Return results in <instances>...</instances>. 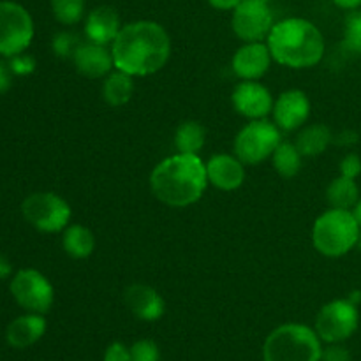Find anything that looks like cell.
I'll return each mask as SVG.
<instances>
[{"label": "cell", "instance_id": "obj_1", "mask_svg": "<svg viewBox=\"0 0 361 361\" xmlns=\"http://www.w3.org/2000/svg\"><path fill=\"white\" fill-rule=\"evenodd\" d=\"M115 67L130 76H150L168 63L171 41L155 21H133L122 27L111 44Z\"/></svg>", "mask_w": 361, "mask_h": 361}, {"label": "cell", "instance_id": "obj_2", "mask_svg": "<svg viewBox=\"0 0 361 361\" xmlns=\"http://www.w3.org/2000/svg\"><path fill=\"white\" fill-rule=\"evenodd\" d=\"M208 185L207 164L197 155L176 154L155 166L150 189L161 203L185 208L201 200Z\"/></svg>", "mask_w": 361, "mask_h": 361}, {"label": "cell", "instance_id": "obj_3", "mask_svg": "<svg viewBox=\"0 0 361 361\" xmlns=\"http://www.w3.org/2000/svg\"><path fill=\"white\" fill-rule=\"evenodd\" d=\"M271 59L293 69L314 67L324 55V39L319 28L303 18H288L271 27L267 37Z\"/></svg>", "mask_w": 361, "mask_h": 361}, {"label": "cell", "instance_id": "obj_4", "mask_svg": "<svg viewBox=\"0 0 361 361\" xmlns=\"http://www.w3.org/2000/svg\"><path fill=\"white\" fill-rule=\"evenodd\" d=\"M360 229L358 221L351 210L330 208L319 215L314 224V247L326 257L345 256L358 243Z\"/></svg>", "mask_w": 361, "mask_h": 361}, {"label": "cell", "instance_id": "obj_5", "mask_svg": "<svg viewBox=\"0 0 361 361\" xmlns=\"http://www.w3.org/2000/svg\"><path fill=\"white\" fill-rule=\"evenodd\" d=\"M321 338L305 324H282L268 335L264 361H321Z\"/></svg>", "mask_w": 361, "mask_h": 361}, {"label": "cell", "instance_id": "obj_6", "mask_svg": "<svg viewBox=\"0 0 361 361\" xmlns=\"http://www.w3.org/2000/svg\"><path fill=\"white\" fill-rule=\"evenodd\" d=\"M34 39V21L21 4L0 0V56L27 51Z\"/></svg>", "mask_w": 361, "mask_h": 361}, {"label": "cell", "instance_id": "obj_7", "mask_svg": "<svg viewBox=\"0 0 361 361\" xmlns=\"http://www.w3.org/2000/svg\"><path fill=\"white\" fill-rule=\"evenodd\" d=\"M281 130L267 118L252 120L235 137V154L243 164H259L281 145Z\"/></svg>", "mask_w": 361, "mask_h": 361}, {"label": "cell", "instance_id": "obj_8", "mask_svg": "<svg viewBox=\"0 0 361 361\" xmlns=\"http://www.w3.org/2000/svg\"><path fill=\"white\" fill-rule=\"evenodd\" d=\"M25 221L42 233H59L69 226L71 207L55 192H34L21 203Z\"/></svg>", "mask_w": 361, "mask_h": 361}, {"label": "cell", "instance_id": "obj_9", "mask_svg": "<svg viewBox=\"0 0 361 361\" xmlns=\"http://www.w3.org/2000/svg\"><path fill=\"white\" fill-rule=\"evenodd\" d=\"M9 289L18 305L32 314H46L55 300L51 282L34 268L16 271L11 279Z\"/></svg>", "mask_w": 361, "mask_h": 361}, {"label": "cell", "instance_id": "obj_10", "mask_svg": "<svg viewBox=\"0 0 361 361\" xmlns=\"http://www.w3.org/2000/svg\"><path fill=\"white\" fill-rule=\"evenodd\" d=\"M358 309L349 300H334L319 310L316 317V334L328 344H337L351 337L358 328Z\"/></svg>", "mask_w": 361, "mask_h": 361}, {"label": "cell", "instance_id": "obj_11", "mask_svg": "<svg viewBox=\"0 0 361 361\" xmlns=\"http://www.w3.org/2000/svg\"><path fill=\"white\" fill-rule=\"evenodd\" d=\"M231 25L242 41L261 42L267 39L275 25L268 0H242L233 11Z\"/></svg>", "mask_w": 361, "mask_h": 361}, {"label": "cell", "instance_id": "obj_12", "mask_svg": "<svg viewBox=\"0 0 361 361\" xmlns=\"http://www.w3.org/2000/svg\"><path fill=\"white\" fill-rule=\"evenodd\" d=\"M233 108L242 116L250 120L267 118L268 113L274 111V99L264 85L252 80H243L233 90Z\"/></svg>", "mask_w": 361, "mask_h": 361}, {"label": "cell", "instance_id": "obj_13", "mask_svg": "<svg viewBox=\"0 0 361 361\" xmlns=\"http://www.w3.org/2000/svg\"><path fill=\"white\" fill-rule=\"evenodd\" d=\"M274 118L275 126L282 130L300 129L309 120L310 101L305 92L293 90L284 92L281 97L274 102Z\"/></svg>", "mask_w": 361, "mask_h": 361}, {"label": "cell", "instance_id": "obj_14", "mask_svg": "<svg viewBox=\"0 0 361 361\" xmlns=\"http://www.w3.org/2000/svg\"><path fill=\"white\" fill-rule=\"evenodd\" d=\"M271 63V53L268 44L261 42H247L233 55V73L242 80L257 81L268 73Z\"/></svg>", "mask_w": 361, "mask_h": 361}, {"label": "cell", "instance_id": "obj_15", "mask_svg": "<svg viewBox=\"0 0 361 361\" xmlns=\"http://www.w3.org/2000/svg\"><path fill=\"white\" fill-rule=\"evenodd\" d=\"M73 62L78 73L88 80L108 76L111 73V67H115L111 51L106 46L95 44L90 41L81 42L80 48L74 53Z\"/></svg>", "mask_w": 361, "mask_h": 361}, {"label": "cell", "instance_id": "obj_16", "mask_svg": "<svg viewBox=\"0 0 361 361\" xmlns=\"http://www.w3.org/2000/svg\"><path fill=\"white\" fill-rule=\"evenodd\" d=\"M123 302L130 312L141 321H157L164 316L166 303L154 288L145 284H133L123 293Z\"/></svg>", "mask_w": 361, "mask_h": 361}, {"label": "cell", "instance_id": "obj_17", "mask_svg": "<svg viewBox=\"0 0 361 361\" xmlns=\"http://www.w3.org/2000/svg\"><path fill=\"white\" fill-rule=\"evenodd\" d=\"M208 182L221 190H235L245 180L243 162L228 154H217L207 162Z\"/></svg>", "mask_w": 361, "mask_h": 361}, {"label": "cell", "instance_id": "obj_18", "mask_svg": "<svg viewBox=\"0 0 361 361\" xmlns=\"http://www.w3.org/2000/svg\"><path fill=\"white\" fill-rule=\"evenodd\" d=\"M122 27H120V16L113 7L101 6L90 11L85 21V35L87 41L95 42V44L108 46L109 42L116 39Z\"/></svg>", "mask_w": 361, "mask_h": 361}, {"label": "cell", "instance_id": "obj_19", "mask_svg": "<svg viewBox=\"0 0 361 361\" xmlns=\"http://www.w3.org/2000/svg\"><path fill=\"white\" fill-rule=\"evenodd\" d=\"M46 331V319L42 314H32L16 317L13 323L7 326L6 338L11 348L25 349L34 345Z\"/></svg>", "mask_w": 361, "mask_h": 361}, {"label": "cell", "instance_id": "obj_20", "mask_svg": "<svg viewBox=\"0 0 361 361\" xmlns=\"http://www.w3.org/2000/svg\"><path fill=\"white\" fill-rule=\"evenodd\" d=\"M62 245L67 256L74 257V259H87L88 256H92L95 249V236L85 226H67L63 229Z\"/></svg>", "mask_w": 361, "mask_h": 361}, {"label": "cell", "instance_id": "obj_21", "mask_svg": "<svg viewBox=\"0 0 361 361\" xmlns=\"http://www.w3.org/2000/svg\"><path fill=\"white\" fill-rule=\"evenodd\" d=\"M133 95L134 81L130 74L116 71V73H109L106 76L104 83H102V97H104L106 104L120 108V106H126L133 99Z\"/></svg>", "mask_w": 361, "mask_h": 361}, {"label": "cell", "instance_id": "obj_22", "mask_svg": "<svg viewBox=\"0 0 361 361\" xmlns=\"http://www.w3.org/2000/svg\"><path fill=\"white\" fill-rule=\"evenodd\" d=\"M331 143V133L326 126L323 123H316V126H309L298 134L296 140V148L303 157H316L326 152L328 145Z\"/></svg>", "mask_w": 361, "mask_h": 361}, {"label": "cell", "instance_id": "obj_23", "mask_svg": "<svg viewBox=\"0 0 361 361\" xmlns=\"http://www.w3.org/2000/svg\"><path fill=\"white\" fill-rule=\"evenodd\" d=\"M326 200L331 208L351 210L360 201V189L355 180L341 175L328 185Z\"/></svg>", "mask_w": 361, "mask_h": 361}, {"label": "cell", "instance_id": "obj_24", "mask_svg": "<svg viewBox=\"0 0 361 361\" xmlns=\"http://www.w3.org/2000/svg\"><path fill=\"white\" fill-rule=\"evenodd\" d=\"M204 140H207V130L200 122H189L180 123L178 129L175 133V148L178 154H190L197 155L201 148L204 147Z\"/></svg>", "mask_w": 361, "mask_h": 361}, {"label": "cell", "instance_id": "obj_25", "mask_svg": "<svg viewBox=\"0 0 361 361\" xmlns=\"http://www.w3.org/2000/svg\"><path fill=\"white\" fill-rule=\"evenodd\" d=\"M302 157L300 150L296 148V145L288 143V141H282L277 148H275L274 155V168L284 178H293L300 173L302 169Z\"/></svg>", "mask_w": 361, "mask_h": 361}, {"label": "cell", "instance_id": "obj_26", "mask_svg": "<svg viewBox=\"0 0 361 361\" xmlns=\"http://www.w3.org/2000/svg\"><path fill=\"white\" fill-rule=\"evenodd\" d=\"M51 11L62 25H76L85 13V0H51Z\"/></svg>", "mask_w": 361, "mask_h": 361}, {"label": "cell", "instance_id": "obj_27", "mask_svg": "<svg viewBox=\"0 0 361 361\" xmlns=\"http://www.w3.org/2000/svg\"><path fill=\"white\" fill-rule=\"evenodd\" d=\"M344 46L349 51L361 53V11H351L345 18Z\"/></svg>", "mask_w": 361, "mask_h": 361}, {"label": "cell", "instance_id": "obj_28", "mask_svg": "<svg viewBox=\"0 0 361 361\" xmlns=\"http://www.w3.org/2000/svg\"><path fill=\"white\" fill-rule=\"evenodd\" d=\"M80 35L74 34V32H60L53 37L51 48L55 51L56 56H62V59H73L76 49L81 44Z\"/></svg>", "mask_w": 361, "mask_h": 361}, {"label": "cell", "instance_id": "obj_29", "mask_svg": "<svg viewBox=\"0 0 361 361\" xmlns=\"http://www.w3.org/2000/svg\"><path fill=\"white\" fill-rule=\"evenodd\" d=\"M130 361H159V349L152 341H140L130 348Z\"/></svg>", "mask_w": 361, "mask_h": 361}, {"label": "cell", "instance_id": "obj_30", "mask_svg": "<svg viewBox=\"0 0 361 361\" xmlns=\"http://www.w3.org/2000/svg\"><path fill=\"white\" fill-rule=\"evenodd\" d=\"M7 60H9V66L13 69L14 76H28V74L35 71L34 56L27 55V53H20V55H14Z\"/></svg>", "mask_w": 361, "mask_h": 361}, {"label": "cell", "instance_id": "obj_31", "mask_svg": "<svg viewBox=\"0 0 361 361\" xmlns=\"http://www.w3.org/2000/svg\"><path fill=\"white\" fill-rule=\"evenodd\" d=\"M341 175L355 180L361 175V159L356 154H348L341 161Z\"/></svg>", "mask_w": 361, "mask_h": 361}, {"label": "cell", "instance_id": "obj_32", "mask_svg": "<svg viewBox=\"0 0 361 361\" xmlns=\"http://www.w3.org/2000/svg\"><path fill=\"white\" fill-rule=\"evenodd\" d=\"M104 361H130V349H127L120 342H115L106 349Z\"/></svg>", "mask_w": 361, "mask_h": 361}, {"label": "cell", "instance_id": "obj_33", "mask_svg": "<svg viewBox=\"0 0 361 361\" xmlns=\"http://www.w3.org/2000/svg\"><path fill=\"white\" fill-rule=\"evenodd\" d=\"M321 360L323 361H351V355L345 348L342 345H330L323 351L321 355Z\"/></svg>", "mask_w": 361, "mask_h": 361}, {"label": "cell", "instance_id": "obj_34", "mask_svg": "<svg viewBox=\"0 0 361 361\" xmlns=\"http://www.w3.org/2000/svg\"><path fill=\"white\" fill-rule=\"evenodd\" d=\"M13 69L9 66V60L0 59V95L6 94L13 87Z\"/></svg>", "mask_w": 361, "mask_h": 361}, {"label": "cell", "instance_id": "obj_35", "mask_svg": "<svg viewBox=\"0 0 361 361\" xmlns=\"http://www.w3.org/2000/svg\"><path fill=\"white\" fill-rule=\"evenodd\" d=\"M212 7L219 11H235L242 0H208Z\"/></svg>", "mask_w": 361, "mask_h": 361}, {"label": "cell", "instance_id": "obj_36", "mask_svg": "<svg viewBox=\"0 0 361 361\" xmlns=\"http://www.w3.org/2000/svg\"><path fill=\"white\" fill-rule=\"evenodd\" d=\"M11 270H13V268H11L9 259H7V257L4 256L2 252H0V281H2V279L9 277Z\"/></svg>", "mask_w": 361, "mask_h": 361}, {"label": "cell", "instance_id": "obj_37", "mask_svg": "<svg viewBox=\"0 0 361 361\" xmlns=\"http://www.w3.org/2000/svg\"><path fill=\"white\" fill-rule=\"evenodd\" d=\"M335 6H338L341 9L348 11H356L361 6V0H334Z\"/></svg>", "mask_w": 361, "mask_h": 361}, {"label": "cell", "instance_id": "obj_38", "mask_svg": "<svg viewBox=\"0 0 361 361\" xmlns=\"http://www.w3.org/2000/svg\"><path fill=\"white\" fill-rule=\"evenodd\" d=\"M353 214H355L356 221H358V224H360V228H361V200L355 204V208H353Z\"/></svg>", "mask_w": 361, "mask_h": 361}]
</instances>
